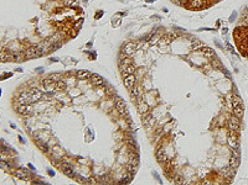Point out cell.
<instances>
[{
  "mask_svg": "<svg viewBox=\"0 0 248 185\" xmlns=\"http://www.w3.org/2000/svg\"><path fill=\"white\" fill-rule=\"evenodd\" d=\"M228 128L238 132V130H239V119H238L237 116H232L229 119V121H228Z\"/></svg>",
  "mask_w": 248,
  "mask_h": 185,
  "instance_id": "8992f818",
  "label": "cell"
},
{
  "mask_svg": "<svg viewBox=\"0 0 248 185\" xmlns=\"http://www.w3.org/2000/svg\"><path fill=\"white\" fill-rule=\"evenodd\" d=\"M91 80H92L93 85H96V87H101L103 84V78L101 77V75H98V74H92V75H91Z\"/></svg>",
  "mask_w": 248,
  "mask_h": 185,
  "instance_id": "4fadbf2b",
  "label": "cell"
},
{
  "mask_svg": "<svg viewBox=\"0 0 248 185\" xmlns=\"http://www.w3.org/2000/svg\"><path fill=\"white\" fill-rule=\"evenodd\" d=\"M29 94L31 96V100L32 101H37V100H40L41 98H42V94H41V91L37 89V88H31L29 90Z\"/></svg>",
  "mask_w": 248,
  "mask_h": 185,
  "instance_id": "52a82bcc",
  "label": "cell"
},
{
  "mask_svg": "<svg viewBox=\"0 0 248 185\" xmlns=\"http://www.w3.org/2000/svg\"><path fill=\"white\" fill-rule=\"evenodd\" d=\"M120 70H122V73H123L124 77H125V75H128V74H134L135 68H134L133 64H128L125 67H120Z\"/></svg>",
  "mask_w": 248,
  "mask_h": 185,
  "instance_id": "7c38bea8",
  "label": "cell"
},
{
  "mask_svg": "<svg viewBox=\"0 0 248 185\" xmlns=\"http://www.w3.org/2000/svg\"><path fill=\"white\" fill-rule=\"evenodd\" d=\"M137 51V42H128V43L123 47V54L120 57H125V56H131L134 54Z\"/></svg>",
  "mask_w": 248,
  "mask_h": 185,
  "instance_id": "7a4b0ae2",
  "label": "cell"
},
{
  "mask_svg": "<svg viewBox=\"0 0 248 185\" xmlns=\"http://www.w3.org/2000/svg\"><path fill=\"white\" fill-rule=\"evenodd\" d=\"M114 105H115V109L118 110L119 114L122 115H127L128 111H127V105H125V101L120 98H115L114 99Z\"/></svg>",
  "mask_w": 248,
  "mask_h": 185,
  "instance_id": "3957f363",
  "label": "cell"
},
{
  "mask_svg": "<svg viewBox=\"0 0 248 185\" xmlns=\"http://www.w3.org/2000/svg\"><path fill=\"white\" fill-rule=\"evenodd\" d=\"M238 163H239V161H238V158L237 157H231V159H229V167L231 168H233V169H236V168L238 167Z\"/></svg>",
  "mask_w": 248,
  "mask_h": 185,
  "instance_id": "ffe728a7",
  "label": "cell"
},
{
  "mask_svg": "<svg viewBox=\"0 0 248 185\" xmlns=\"http://www.w3.org/2000/svg\"><path fill=\"white\" fill-rule=\"evenodd\" d=\"M228 99L231 100V105H232V107H236V106H239V105H242V100H241V98L239 96H237V95H229L228 96Z\"/></svg>",
  "mask_w": 248,
  "mask_h": 185,
  "instance_id": "5bb4252c",
  "label": "cell"
},
{
  "mask_svg": "<svg viewBox=\"0 0 248 185\" xmlns=\"http://www.w3.org/2000/svg\"><path fill=\"white\" fill-rule=\"evenodd\" d=\"M16 111H18L19 114H22V115H27V109H26V105L18 104V105H16Z\"/></svg>",
  "mask_w": 248,
  "mask_h": 185,
  "instance_id": "ac0fdd59",
  "label": "cell"
},
{
  "mask_svg": "<svg viewBox=\"0 0 248 185\" xmlns=\"http://www.w3.org/2000/svg\"><path fill=\"white\" fill-rule=\"evenodd\" d=\"M61 169H62V172H63L65 174H67L68 176H72V178H73V172H72V169H71V167H70V165H67V164H66V165H62V167H61Z\"/></svg>",
  "mask_w": 248,
  "mask_h": 185,
  "instance_id": "d6986e66",
  "label": "cell"
},
{
  "mask_svg": "<svg viewBox=\"0 0 248 185\" xmlns=\"http://www.w3.org/2000/svg\"><path fill=\"white\" fill-rule=\"evenodd\" d=\"M25 58H34V57H39V52H37V49L35 46H30V47H26L22 51Z\"/></svg>",
  "mask_w": 248,
  "mask_h": 185,
  "instance_id": "277c9868",
  "label": "cell"
},
{
  "mask_svg": "<svg viewBox=\"0 0 248 185\" xmlns=\"http://www.w3.org/2000/svg\"><path fill=\"white\" fill-rule=\"evenodd\" d=\"M233 114H235V116L238 117V119H239V117H242V115H243V105H239V106L233 107Z\"/></svg>",
  "mask_w": 248,
  "mask_h": 185,
  "instance_id": "e0dca14e",
  "label": "cell"
},
{
  "mask_svg": "<svg viewBox=\"0 0 248 185\" xmlns=\"http://www.w3.org/2000/svg\"><path fill=\"white\" fill-rule=\"evenodd\" d=\"M134 83H135V77L133 74H128L124 77V85H125L128 89H131L134 87Z\"/></svg>",
  "mask_w": 248,
  "mask_h": 185,
  "instance_id": "ba28073f",
  "label": "cell"
},
{
  "mask_svg": "<svg viewBox=\"0 0 248 185\" xmlns=\"http://www.w3.org/2000/svg\"><path fill=\"white\" fill-rule=\"evenodd\" d=\"M200 51H201V54H202L203 57H206V58H215V51H213L212 48L207 47V46L202 47Z\"/></svg>",
  "mask_w": 248,
  "mask_h": 185,
  "instance_id": "30bf717a",
  "label": "cell"
},
{
  "mask_svg": "<svg viewBox=\"0 0 248 185\" xmlns=\"http://www.w3.org/2000/svg\"><path fill=\"white\" fill-rule=\"evenodd\" d=\"M130 95H131V99H137V103L140 101V100H143L142 99V89H140L139 85H135L131 88V91H130Z\"/></svg>",
  "mask_w": 248,
  "mask_h": 185,
  "instance_id": "5b68a950",
  "label": "cell"
},
{
  "mask_svg": "<svg viewBox=\"0 0 248 185\" xmlns=\"http://www.w3.org/2000/svg\"><path fill=\"white\" fill-rule=\"evenodd\" d=\"M53 81L55 80H52L51 78L48 77V78H46V79L42 80V84H44V87H47V85H51V84H53Z\"/></svg>",
  "mask_w": 248,
  "mask_h": 185,
  "instance_id": "cb8c5ba5",
  "label": "cell"
},
{
  "mask_svg": "<svg viewBox=\"0 0 248 185\" xmlns=\"http://www.w3.org/2000/svg\"><path fill=\"white\" fill-rule=\"evenodd\" d=\"M91 74L88 70H78L77 72V78L79 79H87V78H91Z\"/></svg>",
  "mask_w": 248,
  "mask_h": 185,
  "instance_id": "2e32d148",
  "label": "cell"
},
{
  "mask_svg": "<svg viewBox=\"0 0 248 185\" xmlns=\"http://www.w3.org/2000/svg\"><path fill=\"white\" fill-rule=\"evenodd\" d=\"M174 181H176V183H183V179H181V176H180V175H176L175 178H174Z\"/></svg>",
  "mask_w": 248,
  "mask_h": 185,
  "instance_id": "484cf974",
  "label": "cell"
},
{
  "mask_svg": "<svg viewBox=\"0 0 248 185\" xmlns=\"http://www.w3.org/2000/svg\"><path fill=\"white\" fill-rule=\"evenodd\" d=\"M137 104H138L137 107H138V112H139V114L144 115V114H146V112L149 111V106L146 105V103L144 101V100H140V101H138Z\"/></svg>",
  "mask_w": 248,
  "mask_h": 185,
  "instance_id": "8fae6325",
  "label": "cell"
},
{
  "mask_svg": "<svg viewBox=\"0 0 248 185\" xmlns=\"http://www.w3.org/2000/svg\"><path fill=\"white\" fill-rule=\"evenodd\" d=\"M30 101H32V100H31V96H30V95H27L26 93H21V94L19 95V98H18V104L27 105Z\"/></svg>",
  "mask_w": 248,
  "mask_h": 185,
  "instance_id": "9c48e42d",
  "label": "cell"
},
{
  "mask_svg": "<svg viewBox=\"0 0 248 185\" xmlns=\"http://www.w3.org/2000/svg\"><path fill=\"white\" fill-rule=\"evenodd\" d=\"M15 175L18 176V178H20V179H25V180L27 179V175L25 174V172L22 169H18V170L15 172Z\"/></svg>",
  "mask_w": 248,
  "mask_h": 185,
  "instance_id": "44dd1931",
  "label": "cell"
},
{
  "mask_svg": "<svg viewBox=\"0 0 248 185\" xmlns=\"http://www.w3.org/2000/svg\"><path fill=\"white\" fill-rule=\"evenodd\" d=\"M228 147L231 149H238V139H237V131L229 130V136H228Z\"/></svg>",
  "mask_w": 248,
  "mask_h": 185,
  "instance_id": "6da1fadb",
  "label": "cell"
},
{
  "mask_svg": "<svg viewBox=\"0 0 248 185\" xmlns=\"http://www.w3.org/2000/svg\"><path fill=\"white\" fill-rule=\"evenodd\" d=\"M50 78L52 80H60V74H52V75H50Z\"/></svg>",
  "mask_w": 248,
  "mask_h": 185,
  "instance_id": "d4e9b609",
  "label": "cell"
},
{
  "mask_svg": "<svg viewBox=\"0 0 248 185\" xmlns=\"http://www.w3.org/2000/svg\"><path fill=\"white\" fill-rule=\"evenodd\" d=\"M156 159H158V162H160V163H165L168 161V158H166V156H165L163 149H159L158 152H156Z\"/></svg>",
  "mask_w": 248,
  "mask_h": 185,
  "instance_id": "9a60e30c",
  "label": "cell"
},
{
  "mask_svg": "<svg viewBox=\"0 0 248 185\" xmlns=\"http://www.w3.org/2000/svg\"><path fill=\"white\" fill-rule=\"evenodd\" d=\"M66 85H67V83H66V81L59 80V81L56 83V90H65Z\"/></svg>",
  "mask_w": 248,
  "mask_h": 185,
  "instance_id": "7402d4cb",
  "label": "cell"
},
{
  "mask_svg": "<svg viewBox=\"0 0 248 185\" xmlns=\"http://www.w3.org/2000/svg\"><path fill=\"white\" fill-rule=\"evenodd\" d=\"M37 146H39V148H40L41 150H42V152H46V153L48 152V147H47L45 143H42V142H40V141H39V142H37Z\"/></svg>",
  "mask_w": 248,
  "mask_h": 185,
  "instance_id": "603a6c76",
  "label": "cell"
}]
</instances>
